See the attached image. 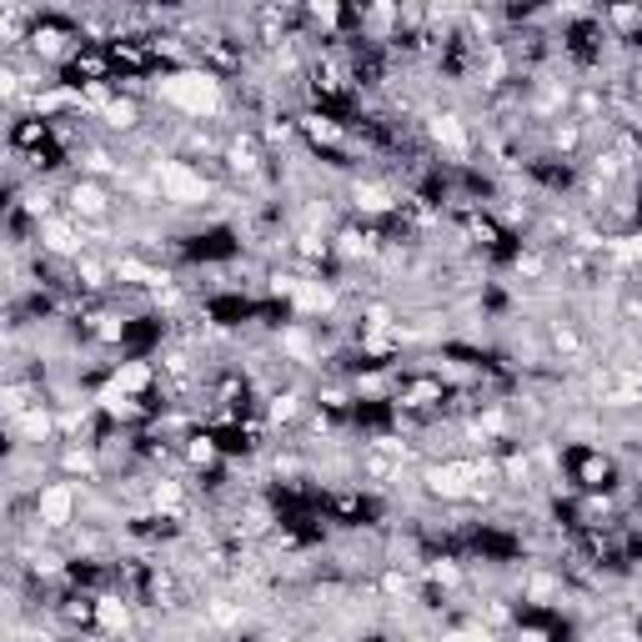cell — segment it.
Listing matches in <instances>:
<instances>
[{"label":"cell","instance_id":"obj_11","mask_svg":"<svg viewBox=\"0 0 642 642\" xmlns=\"http://www.w3.org/2000/svg\"><path fill=\"white\" fill-rule=\"evenodd\" d=\"M296 296H301V307H326V291H316V286H301Z\"/></svg>","mask_w":642,"mask_h":642},{"label":"cell","instance_id":"obj_12","mask_svg":"<svg viewBox=\"0 0 642 642\" xmlns=\"http://www.w3.org/2000/svg\"><path fill=\"white\" fill-rule=\"evenodd\" d=\"M156 502H161V507H171V502H176V487H171V482H166V487H156Z\"/></svg>","mask_w":642,"mask_h":642},{"label":"cell","instance_id":"obj_2","mask_svg":"<svg viewBox=\"0 0 642 642\" xmlns=\"http://www.w3.org/2000/svg\"><path fill=\"white\" fill-rule=\"evenodd\" d=\"M161 186H166V196L171 201H201V176H191L186 166H161Z\"/></svg>","mask_w":642,"mask_h":642},{"label":"cell","instance_id":"obj_4","mask_svg":"<svg viewBox=\"0 0 642 642\" xmlns=\"http://www.w3.org/2000/svg\"><path fill=\"white\" fill-rule=\"evenodd\" d=\"M467 477H472V467H447V472H432V487L456 497V492H467Z\"/></svg>","mask_w":642,"mask_h":642},{"label":"cell","instance_id":"obj_3","mask_svg":"<svg viewBox=\"0 0 642 642\" xmlns=\"http://www.w3.org/2000/svg\"><path fill=\"white\" fill-rule=\"evenodd\" d=\"M71 507H76L71 487H46V492H41V522L66 527V522H71Z\"/></svg>","mask_w":642,"mask_h":642},{"label":"cell","instance_id":"obj_6","mask_svg":"<svg viewBox=\"0 0 642 642\" xmlns=\"http://www.w3.org/2000/svg\"><path fill=\"white\" fill-rule=\"evenodd\" d=\"M116 386H120V391H136V386H146V366H126Z\"/></svg>","mask_w":642,"mask_h":642},{"label":"cell","instance_id":"obj_10","mask_svg":"<svg viewBox=\"0 0 642 642\" xmlns=\"http://www.w3.org/2000/svg\"><path fill=\"white\" fill-rule=\"evenodd\" d=\"M356 201H361L366 211H382V206H386V196H382V191H372V186H366V191H356Z\"/></svg>","mask_w":642,"mask_h":642},{"label":"cell","instance_id":"obj_5","mask_svg":"<svg viewBox=\"0 0 642 642\" xmlns=\"http://www.w3.org/2000/svg\"><path fill=\"white\" fill-rule=\"evenodd\" d=\"M432 136H437V141H447V146H462V126H456V120H437Z\"/></svg>","mask_w":642,"mask_h":642},{"label":"cell","instance_id":"obj_9","mask_svg":"<svg viewBox=\"0 0 642 642\" xmlns=\"http://www.w3.org/2000/svg\"><path fill=\"white\" fill-rule=\"evenodd\" d=\"M101 622H106V627H120V622H126V613H120L116 602H101Z\"/></svg>","mask_w":642,"mask_h":642},{"label":"cell","instance_id":"obj_7","mask_svg":"<svg viewBox=\"0 0 642 642\" xmlns=\"http://www.w3.org/2000/svg\"><path fill=\"white\" fill-rule=\"evenodd\" d=\"M76 206H81V211H101V191H96V186H81V191H76Z\"/></svg>","mask_w":642,"mask_h":642},{"label":"cell","instance_id":"obj_1","mask_svg":"<svg viewBox=\"0 0 642 642\" xmlns=\"http://www.w3.org/2000/svg\"><path fill=\"white\" fill-rule=\"evenodd\" d=\"M166 101H176L181 111H191V116H211L221 106V90L211 76H196V71H181L166 81Z\"/></svg>","mask_w":642,"mask_h":642},{"label":"cell","instance_id":"obj_8","mask_svg":"<svg viewBox=\"0 0 642 642\" xmlns=\"http://www.w3.org/2000/svg\"><path fill=\"white\" fill-rule=\"evenodd\" d=\"M50 246H55V251H76L81 241H76V236H71L66 226H55V231H50Z\"/></svg>","mask_w":642,"mask_h":642},{"label":"cell","instance_id":"obj_13","mask_svg":"<svg viewBox=\"0 0 642 642\" xmlns=\"http://www.w3.org/2000/svg\"><path fill=\"white\" fill-rule=\"evenodd\" d=\"M447 642H477V637H467V632H456V637H447Z\"/></svg>","mask_w":642,"mask_h":642}]
</instances>
